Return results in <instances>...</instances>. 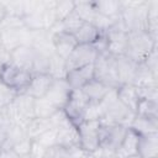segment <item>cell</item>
<instances>
[{"label": "cell", "mask_w": 158, "mask_h": 158, "mask_svg": "<svg viewBox=\"0 0 158 158\" xmlns=\"http://www.w3.org/2000/svg\"><path fill=\"white\" fill-rule=\"evenodd\" d=\"M98 106H99L101 121L115 122L128 127L132 118L135 117V112H132L127 106H125L117 99L116 89L110 90L106 94V96L98 104Z\"/></svg>", "instance_id": "6da1fadb"}, {"label": "cell", "mask_w": 158, "mask_h": 158, "mask_svg": "<svg viewBox=\"0 0 158 158\" xmlns=\"http://www.w3.org/2000/svg\"><path fill=\"white\" fill-rule=\"evenodd\" d=\"M122 10L120 14V21L127 32L143 30L146 31L147 20V4L148 0L121 1Z\"/></svg>", "instance_id": "7a4b0ae2"}, {"label": "cell", "mask_w": 158, "mask_h": 158, "mask_svg": "<svg viewBox=\"0 0 158 158\" xmlns=\"http://www.w3.org/2000/svg\"><path fill=\"white\" fill-rule=\"evenodd\" d=\"M156 47L157 41H154L147 31H131L127 33V47L125 56L136 63H141Z\"/></svg>", "instance_id": "3957f363"}, {"label": "cell", "mask_w": 158, "mask_h": 158, "mask_svg": "<svg viewBox=\"0 0 158 158\" xmlns=\"http://www.w3.org/2000/svg\"><path fill=\"white\" fill-rule=\"evenodd\" d=\"M31 78L32 73L30 70H26L11 63L10 60L0 67V83L4 86L16 91L17 94L26 90L31 81Z\"/></svg>", "instance_id": "277c9868"}, {"label": "cell", "mask_w": 158, "mask_h": 158, "mask_svg": "<svg viewBox=\"0 0 158 158\" xmlns=\"http://www.w3.org/2000/svg\"><path fill=\"white\" fill-rule=\"evenodd\" d=\"M94 79L104 83L105 85L116 89L118 86L116 57L107 52L99 53L94 62Z\"/></svg>", "instance_id": "5b68a950"}, {"label": "cell", "mask_w": 158, "mask_h": 158, "mask_svg": "<svg viewBox=\"0 0 158 158\" xmlns=\"http://www.w3.org/2000/svg\"><path fill=\"white\" fill-rule=\"evenodd\" d=\"M33 105L35 99L25 93H19L7 106L9 116L11 123H16L20 126H26L30 120L35 117L33 115Z\"/></svg>", "instance_id": "8992f818"}, {"label": "cell", "mask_w": 158, "mask_h": 158, "mask_svg": "<svg viewBox=\"0 0 158 158\" xmlns=\"http://www.w3.org/2000/svg\"><path fill=\"white\" fill-rule=\"evenodd\" d=\"M127 128L128 127L120 125V123L101 121L100 128H99V141H100L99 148H102V149L115 153L117 147L122 142V139L127 132Z\"/></svg>", "instance_id": "52a82bcc"}, {"label": "cell", "mask_w": 158, "mask_h": 158, "mask_svg": "<svg viewBox=\"0 0 158 158\" xmlns=\"http://www.w3.org/2000/svg\"><path fill=\"white\" fill-rule=\"evenodd\" d=\"M101 120H85L77 126L79 135V147L85 153H94L100 147L99 128Z\"/></svg>", "instance_id": "ba28073f"}, {"label": "cell", "mask_w": 158, "mask_h": 158, "mask_svg": "<svg viewBox=\"0 0 158 158\" xmlns=\"http://www.w3.org/2000/svg\"><path fill=\"white\" fill-rule=\"evenodd\" d=\"M127 31L123 27L120 19L115 21V23L104 32L106 37V44H107V53H110L114 57L125 56L126 47H127Z\"/></svg>", "instance_id": "9c48e42d"}, {"label": "cell", "mask_w": 158, "mask_h": 158, "mask_svg": "<svg viewBox=\"0 0 158 158\" xmlns=\"http://www.w3.org/2000/svg\"><path fill=\"white\" fill-rule=\"evenodd\" d=\"M88 105L89 101L80 90H72L70 96L62 110L67 116V118L74 126H78L85 120Z\"/></svg>", "instance_id": "30bf717a"}, {"label": "cell", "mask_w": 158, "mask_h": 158, "mask_svg": "<svg viewBox=\"0 0 158 158\" xmlns=\"http://www.w3.org/2000/svg\"><path fill=\"white\" fill-rule=\"evenodd\" d=\"M96 57H98V51L93 44H77V47L65 59L67 72L94 64Z\"/></svg>", "instance_id": "8fae6325"}, {"label": "cell", "mask_w": 158, "mask_h": 158, "mask_svg": "<svg viewBox=\"0 0 158 158\" xmlns=\"http://www.w3.org/2000/svg\"><path fill=\"white\" fill-rule=\"evenodd\" d=\"M56 146L67 149H78L79 147V135L78 128L69 120H65L57 127Z\"/></svg>", "instance_id": "7c38bea8"}, {"label": "cell", "mask_w": 158, "mask_h": 158, "mask_svg": "<svg viewBox=\"0 0 158 158\" xmlns=\"http://www.w3.org/2000/svg\"><path fill=\"white\" fill-rule=\"evenodd\" d=\"M70 93L72 89L65 79H53L44 98L49 100L53 105H56L58 109H63L70 96Z\"/></svg>", "instance_id": "4fadbf2b"}, {"label": "cell", "mask_w": 158, "mask_h": 158, "mask_svg": "<svg viewBox=\"0 0 158 158\" xmlns=\"http://www.w3.org/2000/svg\"><path fill=\"white\" fill-rule=\"evenodd\" d=\"M94 79V65H85L81 68L72 69L67 72L65 80L72 90H80L85 84Z\"/></svg>", "instance_id": "5bb4252c"}, {"label": "cell", "mask_w": 158, "mask_h": 158, "mask_svg": "<svg viewBox=\"0 0 158 158\" xmlns=\"http://www.w3.org/2000/svg\"><path fill=\"white\" fill-rule=\"evenodd\" d=\"M77 41L73 35L67 32H57L52 35V47L53 52L59 57L67 59L72 51L77 47Z\"/></svg>", "instance_id": "9a60e30c"}, {"label": "cell", "mask_w": 158, "mask_h": 158, "mask_svg": "<svg viewBox=\"0 0 158 158\" xmlns=\"http://www.w3.org/2000/svg\"><path fill=\"white\" fill-rule=\"evenodd\" d=\"M52 81H53V78L49 77L48 74H32L31 81L23 93L30 95L33 99L44 98Z\"/></svg>", "instance_id": "2e32d148"}, {"label": "cell", "mask_w": 158, "mask_h": 158, "mask_svg": "<svg viewBox=\"0 0 158 158\" xmlns=\"http://www.w3.org/2000/svg\"><path fill=\"white\" fill-rule=\"evenodd\" d=\"M137 63L130 59L126 56L116 57V68H117V80L118 85L122 84H133L135 73Z\"/></svg>", "instance_id": "e0dca14e"}, {"label": "cell", "mask_w": 158, "mask_h": 158, "mask_svg": "<svg viewBox=\"0 0 158 158\" xmlns=\"http://www.w3.org/2000/svg\"><path fill=\"white\" fill-rule=\"evenodd\" d=\"M137 154L141 158H158V132L138 137Z\"/></svg>", "instance_id": "ac0fdd59"}, {"label": "cell", "mask_w": 158, "mask_h": 158, "mask_svg": "<svg viewBox=\"0 0 158 158\" xmlns=\"http://www.w3.org/2000/svg\"><path fill=\"white\" fill-rule=\"evenodd\" d=\"M110 90H112V88L105 85L104 83H101L96 79L90 80L88 84H85L80 89V91L84 94V96L88 99V101L90 104H99Z\"/></svg>", "instance_id": "d6986e66"}, {"label": "cell", "mask_w": 158, "mask_h": 158, "mask_svg": "<svg viewBox=\"0 0 158 158\" xmlns=\"http://www.w3.org/2000/svg\"><path fill=\"white\" fill-rule=\"evenodd\" d=\"M33 56H35V49L33 47L28 44L20 46L10 52V62L31 72L32 68V62H33Z\"/></svg>", "instance_id": "ffe728a7"}, {"label": "cell", "mask_w": 158, "mask_h": 158, "mask_svg": "<svg viewBox=\"0 0 158 158\" xmlns=\"http://www.w3.org/2000/svg\"><path fill=\"white\" fill-rule=\"evenodd\" d=\"M116 94H117V99L125 105L127 106L132 112L136 114V109L137 105L139 102V95H138V90L137 86L133 84H122L118 85L116 88Z\"/></svg>", "instance_id": "44dd1931"}, {"label": "cell", "mask_w": 158, "mask_h": 158, "mask_svg": "<svg viewBox=\"0 0 158 158\" xmlns=\"http://www.w3.org/2000/svg\"><path fill=\"white\" fill-rule=\"evenodd\" d=\"M138 135L132 131L131 128H127V132L122 139V142L120 143V146L117 147L115 156L116 158H126V157H131L137 154V149H138Z\"/></svg>", "instance_id": "7402d4cb"}, {"label": "cell", "mask_w": 158, "mask_h": 158, "mask_svg": "<svg viewBox=\"0 0 158 158\" xmlns=\"http://www.w3.org/2000/svg\"><path fill=\"white\" fill-rule=\"evenodd\" d=\"M128 128L135 131L138 136L158 132V118L135 115V117L132 118Z\"/></svg>", "instance_id": "603a6c76"}, {"label": "cell", "mask_w": 158, "mask_h": 158, "mask_svg": "<svg viewBox=\"0 0 158 158\" xmlns=\"http://www.w3.org/2000/svg\"><path fill=\"white\" fill-rule=\"evenodd\" d=\"M102 32L98 30L93 23L84 22L74 35V38L78 44H94L100 38Z\"/></svg>", "instance_id": "cb8c5ba5"}, {"label": "cell", "mask_w": 158, "mask_h": 158, "mask_svg": "<svg viewBox=\"0 0 158 158\" xmlns=\"http://www.w3.org/2000/svg\"><path fill=\"white\" fill-rule=\"evenodd\" d=\"M54 125L52 122L51 118H38V117H33L32 120H30V122L25 126L27 137L30 139H36L38 138L42 133H44L46 131H48L49 128H53Z\"/></svg>", "instance_id": "d4e9b609"}, {"label": "cell", "mask_w": 158, "mask_h": 158, "mask_svg": "<svg viewBox=\"0 0 158 158\" xmlns=\"http://www.w3.org/2000/svg\"><path fill=\"white\" fill-rule=\"evenodd\" d=\"M146 31L157 41L158 38V0H148L147 4V20Z\"/></svg>", "instance_id": "484cf974"}, {"label": "cell", "mask_w": 158, "mask_h": 158, "mask_svg": "<svg viewBox=\"0 0 158 158\" xmlns=\"http://www.w3.org/2000/svg\"><path fill=\"white\" fill-rule=\"evenodd\" d=\"M95 9L98 11V14L109 17V19H118L121 10H122V4L118 0H99V1H94Z\"/></svg>", "instance_id": "4316f807"}, {"label": "cell", "mask_w": 158, "mask_h": 158, "mask_svg": "<svg viewBox=\"0 0 158 158\" xmlns=\"http://www.w3.org/2000/svg\"><path fill=\"white\" fill-rule=\"evenodd\" d=\"M35 49V48H33ZM53 51H41L35 49L33 62L31 73L32 74H48V65H49V57Z\"/></svg>", "instance_id": "83f0119b"}, {"label": "cell", "mask_w": 158, "mask_h": 158, "mask_svg": "<svg viewBox=\"0 0 158 158\" xmlns=\"http://www.w3.org/2000/svg\"><path fill=\"white\" fill-rule=\"evenodd\" d=\"M25 138H27V133H26L25 127L20 126V125H16V123H10L9 127H7L6 141H5V144H4V147L1 149L14 148L19 142H21Z\"/></svg>", "instance_id": "f1b7e54d"}, {"label": "cell", "mask_w": 158, "mask_h": 158, "mask_svg": "<svg viewBox=\"0 0 158 158\" xmlns=\"http://www.w3.org/2000/svg\"><path fill=\"white\" fill-rule=\"evenodd\" d=\"M22 23L23 27L28 31H41V30H47L46 23H44V19L42 15V10H41V0H40V5L37 7V10L25 17H22Z\"/></svg>", "instance_id": "f546056e"}, {"label": "cell", "mask_w": 158, "mask_h": 158, "mask_svg": "<svg viewBox=\"0 0 158 158\" xmlns=\"http://www.w3.org/2000/svg\"><path fill=\"white\" fill-rule=\"evenodd\" d=\"M58 110H62V109H58L56 105H53L46 98L35 99V105H33V115H35V117H38V118H49Z\"/></svg>", "instance_id": "4dcf8cb0"}, {"label": "cell", "mask_w": 158, "mask_h": 158, "mask_svg": "<svg viewBox=\"0 0 158 158\" xmlns=\"http://www.w3.org/2000/svg\"><path fill=\"white\" fill-rule=\"evenodd\" d=\"M48 75L53 79H65L67 75V67L65 59L56 54L54 52L49 57V65H48Z\"/></svg>", "instance_id": "1f68e13d"}, {"label": "cell", "mask_w": 158, "mask_h": 158, "mask_svg": "<svg viewBox=\"0 0 158 158\" xmlns=\"http://www.w3.org/2000/svg\"><path fill=\"white\" fill-rule=\"evenodd\" d=\"M74 11L81 19L83 22H89V23H93L94 19L98 15L94 1H75Z\"/></svg>", "instance_id": "d6a6232c"}, {"label": "cell", "mask_w": 158, "mask_h": 158, "mask_svg": "<svg viewBox=\"0 0 158 158\" xmlns=\"http://www.w3.org/2000/svg\"><path fill=\"white\" fill-rule=\"evenodd\" d=\"M151 83H158V77H156L143 62L137 63L136 67V73H135V79H133V85L141 86V85H147Z\"/></svg>", "instance_id": "836d02e7"}, {"label": "cell", "mask_w": 158, "mask_h": 158, "mask_svg": "<svg viewBox=\"0 0 158 158\" xmlns=\"http://www.w3.org/2000/svg\"><path fill=\"white\" fill-rule=\"evenodd\" d=\"M83 151L78 149H67L59 146H53L46 149L42 158H77Z\"/></svg>", "instance_id": "e575fe53"}, {"label": "cell", "mask_w": 158, "mask_h": 158, "mask_svg": "<svg viewBox=\"0 0 158 158\" xmlns=\"http://www.w3.org/2000/svg\"><path fill=\"white\" fill-rule=\"evenodd\" d=\"M135 115L158 118V101L141 99L139 102H138V105H137V109H136V114Z\"/></svg>", "instance_id": "d590c367"}, {"label": "cell", "mask_w": 158, "mask_h": 158, "mask_svg": "<svg viewBox=\"0 0 158 158\" xmlns=\"http://www.w3.org/2000/svg\"><path fill=\"white\" fill-rule=\"evenodd\" d=\"M60 22V27H62V32H67V33H70V35H75L77 31L81 27V25L84 23L81 21V19L77 15L75 11H73L68 17H65L63 21H59Z\"/></svg>", "instance_id": "8d00e7d4"}, {"label": "cell", "mask_w": 158, "mask_h": 158, "mask_svg": "<svg viewBox=\"0 0 158 158\" xmlns=\"http://www.w3.org/2000/svg\"><path fill=\"white\" fill-rule=\"evenodd\" d=\"M75 9V1L65 0V1H58L56 0V17L57 21H63L65 17H68Z\"/></svg>", "instance_id": "74e56055"}, {"label": "cell", "mask_w": 158, "mask_h": 158, "mask_svg": "<svg viewBox=\"0 0 158 158\" xmlns=\"http://www.w3.org/2000/svg\"><path fill=\"white\" fill-rule=\"evenodd\" d=\"M139 99L158 101V83H151L147 85L137 86Z\"/></svg>", "instance_id": "f35d334b"}, {"label": "cell", "mask_w": 158, "mask_h": 158, "mask_svg": "<svg viewBox=\"0 0 158 158\" xmlns=\"http://www.w3.org/2000/svg\"><path fill=\"white\" fill-rule=\"evenodd\" d=\"M56 136H57V127H53V128H49L48 131H46L44 133H42L38 138L33 139L36 141L40 146H42L43 148H49V147H53L56 146Z\"/></svg>", "instance_id": "ab89813d"}, {"label": "cell", "mask_w": 158, "mask_h": 158, "mask_svg": "<svg viewBox=\"0 0 158 158\" xmlns=\"http://www.w3.org/2000/svg\"><path fill=\"white\" fill-rule=\"evenodd\" d=\"M5 7H6V14L7 16L12 17H23V1L15 0V1H2Z\"/></svg>", "instance_id": "60d3db41"}, {"label": "cell", "mask_w": 158, "mask_h": 158, "mask_svg": "<svg viewBox=\"0 0 158 158\" xmlns=\"http://www.w3.org/2000/svg\"><path fill=\"white\" fill-rule=\"evenodd\" d=\"M16 94H17L16 91H14V90L4 86L2 84H0V111L6 109L11 104V101L14 100Z\"/></svg>", "instance_id": "b9f144b4"}, {"label": "cell", "mask_w": 158, "mask_h": 158, "mask_svg": "<svg viewBox=\"0 0 158 158\" xmlns=\"http://www.w3.org/2000/svg\"><path fill=\"white\" fill-rule=\"evenodd\" d=\"M143 63L146 64V67L156 77H158V49H157V47L146 57V59L143 60Z\"/></svg>", "instance_id": "7bdbcfd3"}, {"label": "cell", "mask_w": 158, "mask_h": 158, "mask_svg": "<svg viewBox=\"0 0 158 158\" xmlns=\"http://www.w3.org/2000/svg\"><path fill=\"white\" fill-rule=\"evenodd\" d=\"M31 146H32V139H30V138L27 137V138L22 139L21 142H19L12 149H14L20 157H22V156H27V154H30Z\"/></svg>", "instance_id": "ee69618b"}, {"label": "cell", "mask_w": 158, "mask_h": 158, "mask_svg": "<svg viewBox=\"0 0 158 158\" xmlns=\"http://www.w3.org/2000/svg\"><path fill=\"white\" fill-rule=\"evenodd\" d=\"M44 152H46V148L40 146L36 141H32V146H31V151H30V157L31 158H42Z\"/></svg>", "instance_id": "f6af8a7d"}, {"label": "cell", "mask_w": 158, "mask_h": 158, "mask_svg": "<svg viewBox=\"0 0 158 158\" xmlns=\"http://www.w3.org/2000/svg\"><path fill=\"white\" fill-rule=\"evenodd\" d=\"M0 158H20V156L12 148H10V149H1Z\"/></svg>", "instance_id": "bcb514c9"}, {"label": "cell", "mask_w": 158, "mask_h": 158, "mask_svg": "<svg viewBox=\"0 0 158 158\" xmlns=\"http://www.w3.org/2000/svg\"><path fill=\"white\" fill-rule=\"evenodd\" d=\"M7 127L9 126H0V149L4 147L6 136H7Z\"/></svg>", "instance_id": "7dc6e473"}, {"label": "cell", "mask_w": 158, "mask_h": 158, "mask_svg": "<svg viewBox=\"0 0 158 158\" xmlns=\"http://www.w3.org/2000/svg\"><path fill=\"white\" fill-rule=\"evenodd\" d=\"M6 16H7V14H6V7H5L4 2L0 1V25L2 23V21L5 20Z\"/></svg>", "instance_id": "c3c4849f"}, {"label": "cell", "mask_w": 158, "mask_h": 158, "mask_svg": "<svg viewBox=\"0 0 158 158\" xmlns=\"http://www.w3.org/2000/svg\"><path fill=\"white\" fill-rule=\"evenodd\" d=\"M77 158H94V157H93L90 153H85V152H81V153H80V154H79Z\"/></svg>", "instance_id": "681fc988"}, {"label": "cell", "mask_w": 158, "mask_h": 158, "mask_svg": "<svg viewBox=\"0 0 158 158\" xmlns=\"http://www.w3.org/2000/svg\"><path fill=\"white\" fill-rule=\"evenodd\" d=\"M126 158H141L138 154H135V156H131V157H126Z\"/></svg>", "instance_id": "f907efd6"}, {"label": "cell", "mask_w": 158, "mask_h": 158, "mask_svg": "<svg viewBox=\"0 0 158 158\" xmlns=\"http://www.w3.org/2000/svg\"><path fill=\"white\" fill-rule=\"evenodd\" d=\"M2 48V43H1V37H0V49Z\"/></svg>", "instance_id": "816d5d0a"}]
</instances>
